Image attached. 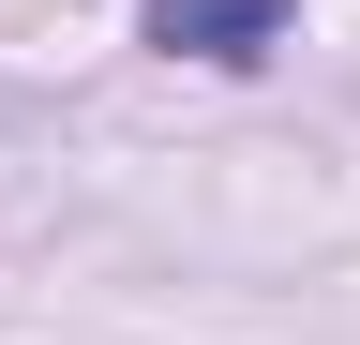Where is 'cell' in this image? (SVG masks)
Wrapping results in <instances>:
<instances>
[{
    "mask_svg": "<svg viewBox=\"0 0 360 345\" xmlns=\"http://www.w3.org/2000/svg\"><path fill=\"white\" fill-rule=\"evenodd\" d=\"M285 30H300V0H150L165 60H270Z\"/></svg>",
    "mask_w": 360,
    "mask_h": 345,
    "instance_id": "cell-1",
    "label": "cell"
}]
</instances>
